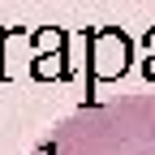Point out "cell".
<instances>
[{"label": "cell", "mask_w": 155, "mask_h": 155, "mask_svg": "<svg viewBox=\"0 0 155 155\" xmlns=\"http://www.w3.org/2000/svg\"><path fill=\"white\" fill-rule=\"evenodd\" d=\"M35 155H155V99L82 104Z\"/></svg>", "instance_id": "obj_1"}, {"label": "cell", "mask_w": 155, "mask_h": 155, "mask_svg": "<svg viewBox=\"0 0 155 155\" xmlns=\"http://www.w3.org/2000/svg\"><path fill=\"white\" fill-rule=\"evenodd\" d=\"M86 43H91V86L86 91H95L99 82H116L129 69V35L125 30L99 26L86 35Z\"/></svg>", "instance_id": "obj_2"}, {"label": "cell", "mask_w": 155, "mask_h": 155, "mask_svg": "<svg viewBox=\"0 0 155 155\" xmlns=\"http://www.w3.org/2000/svg\"><path fill=\"white\" fill-rule=\"evenodd\" d=\"M147 78L155 82V26L147 30Z\"/></svg>", "instance_id": "obj_3"}]
</instances>
